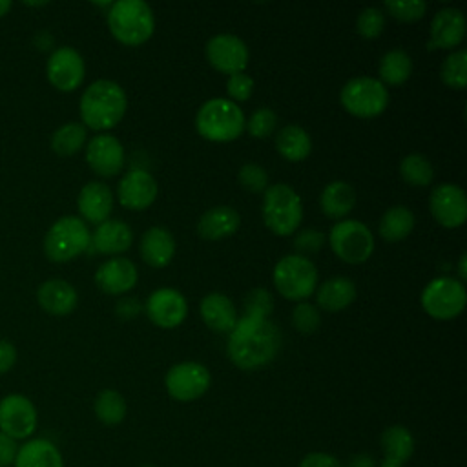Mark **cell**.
<instances>
[{
    "label": "cell",
    "mask_w": 467,
    "mask_h": 467,
    "mask_svg": "<svg viewBox=\"0 0 467 467\" xmlns=\"http://www.w3.org/2000/svg\"><path fill=\"white\" fill-rule=\"evenodd\" d=\"M175 255V239L164 226H151L140 239V257L153 268H162Z\"/></svg>",
    "instance_id": "obj_25"
},
{
    "label": "cell",
    "mask_w": 467,
    "mask_h": 467,
    "mask_svg": "<svg viewBox=\"0 0 467 467\" xmlns=\"http://www.w3.org/2000/svg\"><path fill=\"white\" fill-rule=\"evenodd\" d=\"M458 275H460L458 281L467 279V255L465 254H462V257L458 261Z\"/></svg>",
    "instance_id": "obj_50"
},
{
    "label": "cell",
    "mask_w": 467,
    "mask_h": 467,
    "mask_svg": "<svg viewBox=\"0 0 467 467\" xmlns=\"http://www.w3.org/2000/svg\"><path fill=\"white\" fill-rule=\"evenodd\" d=\"M385 27V15L378 9V7H365L359 15H358V20H356V29L358 33L367 38V40H372L376 36L381 35Z\"/></svg>",
    "instance_id": "obj_38"
},
{
    "label": "cell",
    "mask_w": 467,
    "mask_h": 467,
    "mask_svg": "<svg viewBox=\"0 0 467 467\" xmlns=\"http://www.w3.org/2000/svg\"><path fill=\"white\" fill-rule=\"evenodd\" d=\"M241 217L232 206H213L204 212L197 223V234L208 241H219L237 232Z\"/></svg>",
    "instance_id": "obj_24"
},
{
    "label": "cell",
    "mask_w": 467,
    "mask_h": 467,
    "mask_svg": "<svg viewBox=\"0 0 467 467\" xmlns=\"http://www.w3.org/2000/svg\"><path fill=\"white\" fill-rule=\"evenodd\" d=\"M38 416L33 401L22 394H9L0 401V432L16 440H26L36 431Z\"/></svg>",
    "instance_id": "obj_12"
},
{
    "label": "cell",
    "mask_w": 467,
    "mask_h": 467,
    "mask_svg": "<svg viewBox=\"0 0 467 467\" xmlns=\"http://www.w3.org/2000/svg\"><path fill=\"white\" fill-rule=\"evenodd\" d=\"M150 321L161 328H173L186 319L188 303L175 288H157L146 301Z\"/></svg>",
    "instance_id": "obj_16"
},
{
    "label": "cell",
    "mask_w": 467,
    "mask_h": 467,
    "mask_svg": "<svg viewBox=\"0 0 467 467\" xmlns=\"http://www.w3.org/2000/svg\"><path fill=\"white\" fill-rule=\"evenodd\" d=\"M108 27L120 44L140 46L153 35L155 18L146 2L119 0L109 5Z\"/></svg>",
    "instance_id": "obj_4"
},
{
    "label": "cell",
    "mask_w": 467,
    "mask_h": 467,
    "mask_svg": "<svg viewBox=\"0 0 467 467\" xmlns=\"http://www.w3.org/2000/svg\"><path fill=\"white\" fill-rule=\"evenodd\" d=\"M36 301L51 316H66L75 310L77 290L64 279H47L36 290Z\"/></svg>",
    "instance_id": "obj_23"
},
{
    "label": "cell",
    "mask_w": 467,
    "mask_h": 467,
    "mask_svg": "<svg viewBox=\"0 0 467 467\" xmlns=\"http://www.w3.org/2000/svg\"><path fill=\"white\" fill-rule=\"evenodd\" d=\"M91 234L86 223L75 215L57 219L44 237V252L53 263H66L89 246Z\"/></svg>",
    "instance_id": "obj_6"
},
{
    "label": "cell",
    "mask_w": 467,
    "mask_h": 467,
    "mask_svg": "<svg viewBox=\"0 0 467 467\" xmlns=\"http://www.w3.org/2000/svg\"><path fill=\"white\" fill-rule=\"evenodd\" d=\"M263 219L275 235H292L303 219V202L296 190L277 182L263 192Z\"/></svg>",
    "instance_id": "obj_5"
},
{
    "label": "cell",
    "mask_w": 467,
    "mask_h": 467,
    "mask_svg": "<svg viewBox=\"0 0 467 467\" xmlns=\"http://www.w3.org/2000/svg\"><path fill=\"white\" fill-rule=\"evenodd\" d=\"M117 197L128 210H146L157 197V182L148 171L131 170L120 179Z\"/></svg>",
    "instance_id": "obj_18"
},
{
    "label": "cell",
    "mask_w": 467,
    "mask_h": 467,
    "mask_svg": "<svg viewBox=\"0 0 467 467\" xmlns=\"http://www.w3.org/2000/svg\"><path fill=\"white\" fill-rule=\"evenodd\" d=\"M93 409L99 421H102L104 425H119L126 418L128 410L124 398L113 389L100 390L95 398Z\"/></svg>",
    "instance_id": "obj_35"
},
{
    "label": "cell",
    "mask_w": 467,
    "mask_h": 467,
    "mask_svg": "<svg viewBox=\"0 0 467 467\" xmlns=\"http://www.w3.org/2000/svg\"><path fill=\"white\" fill-rule=\"evenodd\" d=\"M465 36V16L456 7L440 9L431 22V46L438 49H452Z\"/></svg>",
    "instance_id": "obj_20"
},
{
    "label": "cell",
    "mask_w": 467,
    "mask_h": 467,
    "mask_svg": "<svg viewBox=\"0 0 467 467\" xmlns=\"http://www.w3.org/2000/svg\"><path fill=\"white\" fill-rule=\"evenodd\" d=\"M89 241L100 254H120L131 246L133 232L124 221L108 219L97 226Z\"/></svg>",
    "instance_id": "obj_28"
},
{
    "label": "cell",
    "mask_w": 467,
    "mask_h": 467,
    "mask_svg": "<svg viewBox=\"0 0 467 467\" xmlns=\"http://www.w3.org/2000/svg\"><path fill=\"white\" fill-rule=\"evenodd\" d=\"M292 323L301 334H312L317 330V327L321 323L319 310L310 303H299L292 310Z\"/></svg>",
    "instance_id": "obj_42"
},
{
    "label": "cell",
    "mask_w": 467,
    "mask_h": 467,
    "mask_svg": "<svg viewBox=\"0 0 467 467\" xmlns=\"http://www.w3.org/2000/svg\"><path fill=\"white\" fill-rule=\"evenodd\" d=\"M385 9L400 22H414L423 16L427 4L421 0H387Z\"/></svg>",
    "instance_id": "obj_39"
},
{
    "label": "cell",
    "mask_w": 467,
    "mask_h": 467,
    "mask_svg": "<svg viewBox=\"0 0 467 467\" xmlns=\"http://www.w3.org/2000/svg\"><path fill=\"white\" fill-rule=\"evenodd\" d=\"M27 5H46V2H26Z\"/></svg>",
    "instance_id": "obj_52"
},
{
    "label": "cell",
    "mask_w": 467,
    "mask_h": 467,
    "mask_svg": "<svg viewBox=\"0 0 467 467\" xmlns=\"http://www.w3.org/2000/svg\"><path fill=\"white\" fill-rule=\"evenodd\" d=\"M77 206L80 215L95 224H100L108 221L111 210H113V193L108 184L93 181L88 182L77 199Z\"/></svg>",
    "instance_id": "obj_21"
},
{
    "label": "cell",
    "mask_w": 467,
    "mask_h": 467,
    "mask_svg": "<svg viewBox=\"0 0 467 467\" xmlns=\"http://www.w3.org/2000/svg\"><path fill=\"white\" fill-rule=\"evenodd\" d=\"M201 317L208 328L213 332H232L237 325V310L230 297H226L221 292H210L201 299L199 305Z\"/></svg>",
    "instance_id": "obj_22"
},
{
    "label": "cell",
    "mask_w": 467,
    "mask_h": 467,
    "mask_svg": "<svg viewBox=\"0 0 467 467\" xmlns=\"http://www.w3.org/2000/svg\"><path fill=\"white\" fill-rule=\"evenodd\" d=\"M272 310V297L265 288H255L246 299V314L244 316H257L266 317Z\"/></svg>",
    "instance_id": "obj_44"
},
{
    "label": "cell",
    "mask_w": 467,
    "mask_h": 467,
    "mask_svg": "<svg viewBox=\"0 0 467 467\" xmlns=\"http://www.w3.org/2000/svg\"><path fill=\"white\" fill-rule=\"evenodd\" d=\"M210 372L197 361H182L173 365L164 378L168 394L177 401H193L210 387Z\"/></svg>",
    "instance_id": "obj_11"
},
{
    "label": "cell",
    "mask_w": 467,
    "mask_h": 467,
    "mask_svg": "<svg viewBox=\"0 0 467 467\" xmlns=\"http://www.w3.org/2000/svg\"><path fill=\"white\" fill-rule=\"evenodd\" d=\"M275 126H277V115L270 108H259L250 115L248 124L244 128H248V133L252 137L263 139V137H268L275 130Z\"/></svg>",
    "instance_id": "obj_41"
},
{
    "label": "cell",
    "mask_w": 467,
    "mask_h": 467,
    "mask_svg": "<svg viewBox=\"0 0 467 467\" xmlns=\"http://www.w3.org/2000/svg\"><path fill=\"white\" fill-rule=\"evenodd\" d=\"M226 91L232 99V102H243V100H248L252 91H254V80L252 77H248L246 73H234L228 77V82H226Z\"/></svg>",
    "instance_id": "obj_43"
},
{
    "label": "cell",
    "mask_w": 467,
    "mask_h": 467,
    "mask_svg": "<svg viewBox=\"0 0 467 467\" xmlns=\"http://www.w3.org/2000/svg\"><path fill=\"white\" fill-rule=\"evenodd\" d=\"M378 228H379V235L385 241H390V243L401 241L414 228V213L405 206H392L383 213Z\"/></svg>",
    "instance_id": "obj_33"
},
{
    "label": "cell",
    "mask_w": 467,
    "mask_h": 467,
    "mask_svg": "<svg viewBox=\"0 0 467 467\" xmlns=\"http://www.w3.org/2000/svg\"><path fill=\"white\" fill-rule=\"evenodd\" d=\"M97 286L109 296L130 292L137 283V268L126 257H113L102 263L95 272Z\"/></svg>",
    "instance_id": "obj_19"
},
{
    "label": "cell",
    "mask_w": 467,
    "mask_h": 467,
    "mask_svg": "<svg viewBox=\"0 0 467 467\" xmlns=\"http://www.w3.org/2000/svg\"><path fill=\"white\" fill-rule=\"evenodd\" d=\"M18 445L13 438L5 436L4 432H0V467H7L15 462Z\"/></svg>",
    "instance_id": "obj_47"
},
{
    "label": "cell",
    "mask_w": 467,
    "mask_h": 467,
    "mask_svg": "<svg viewBox=\"0 0 467 467\" xmlns=\"http://www.w3.org/2000/svg\"><path fill=\"white\" fill-rule=\"evenodd\" d=\"M239 182L244 190L252 192V193H261L268 188V175H266V170L259 164H254V162H248V164H243L239 173Z\"/></svg>",
    "instance_id": "obj_40"
},
{
    "label": "cell",
    "mask_w": 467,
    "mask_h": 467,
    "mask_svg": "<svg viewBox=\"0 0 467 467\" xmlns=\"http://www.w3.org/2000/svg\"><path fill=\"white\" fill-rule=\"evenodd\" d=\"M294 243H296V248L299 252H316L321 246V243H323V235H321V232L310 228V230H303L296 237Z\"/></svg>",
    "instance_id": "obj_45"
},
{
    "label": "cell",
    "mask_w": 467,
    "mask_h": 467,
    "mask_svg": "<svg viewBox=\"0 0 467 467\" xmlns=\"http://www.w3.org/2000/svg\"><path fill=\"white\" fill-rule=\"evenodd\" d=\"M440 77L449 88L463 89L467 86V51L458 49L451 53L441 64Z\"/></svg>",
    "instance_id": "obj_37"
},
{
    "label": "cell",
    "mask_w": 467,
    "mask_h": 467,
    "mask_svg": "<svg viewBox=\"0 0 467 467\" xmlns=\"http://www.w3.org/2000/svg\"><path fill=\"white\" fill-rule=\"evenodd\" d=\"M299 467H343L339 460L327 452H308L303 456Z\"/></svg>",
    "instance_id": "obj_46"
},
{
    "label": "cell",
    "mask_w": 467,
    "mask_h": 467,
    "mask_svg": "<svg viewBox=\"0 0 467 467\" xmlns=\"http://www.w3.org/2000/svg\"><path fill=\"white\" fill-rule=\"evenodd\" d=\"M13 465L15 467H64V460L58 447L53 441L46 438H35L18 447Z\"/></svg>",
    "instance_id": "obj_26"
},
{
    "label": "cell",
    "mask_w": 467,
    "mask_h": 467,
    "mask_svg": "<svg viewBox=\"0 0 467 467\" xmlns=\"http://www.w3.org/2000/svg\"><path fill=\"white\" fill-rule=\"evenodd\" d=\"M206 58L208 62L221 73H241L250 58L246 44L230 33L215 35L206 44Z\"/></svg>",
    "instance_id": "obj_14"
},
{
    "label": "cell",
    "mask_w": 467,
    "mask_h": 467,
    "mask_svg": "<svg viewBox=\"0 0 467 467\" xmlns=\"http://www.w3.org/2000/svg\"><path fill=\"white\" fill-rule=\"evenodd\" d=\"M86 137H88V131L84 124L67 122L58 130H55V133L51 135V150L62 157L73 155L84 146Z\"/></svg>",
    "instance_id": "obj_34"
},
{
    "label": "cell",
    "mask_w": 467,
    "mask_h": 467,
    "mask_svg": "<svg viewBox=\"0 0 467 467\" xmlns=\"http://www.w3.org/2000/svg\"><path fill=\"white\" fill-rule=\"evenodd\" d=\"M385 458L379 467H403L414 452V438L403 425H390L381 434Z\"/></svg>",
    "instance_id": "obj_27"
},
{
    "label": "cell",
    "mask_w": 467,
    "mask_h": 467,
    "mask_svg": "<svg viewBox=\"0 0 467 467\" xmlns=\"http://www.w3.org/2000/svg\"><path fill=\"white\" fill-rule=\"evenodd\" d=\"M11 2L9 0H0V16H4V15H7V11L11 9Z\"/></svg>",
    "instance_id": "obj_51"
},
{
    "label": "cell",
    "mask_w": 467,
    "mask_h": 467,
    "mask_svg": "<svg viewBox=\"0 0 467 467\" xmlns=\"http://www.w3.org/2000/svg\"><path fill=\"white\" fill-rule=\"evenodd\" d=\"M354 204H356L354 188L343 181H334L327 184L319 197V206L323 213L330 219L345 217L347 213H350Z\"/></svg>",
    "instance_id": "obj_30"
},
{
    "label": "cell",
    "mask_w": 467,
    "mask_h": 467,
    "mask_svg": "<svg viewBox=\"0 0 467 467\" xmlns=\"http://www.w3.org/2000/svg\"><path fill=\"white\" fill-rule=\"evenodd\" d=\"M423 310L440 321L456 317L467 301V292L462 281L454 277H436L421 292Z\"/></svg>",
    "instance_id": "obj_10"
},
{
    "label": "cell",
    "mask_w": 467,
    "mask_h": 467,
    "mask_svg": "<svg viewBox=\"0 0 467 467\" xmlns=\"http://www.w3.org/2000/svg\"><path fill=\"white\" fill-rule=\"evenodd\" d=\"M243 109L230 99H210L195 115V130L212 142H230L244 131Z\"/></svg>",
    "instance_id": "obj_3"
},
{
    "label": "cell",
    "mask_w": 467,
    "mask_h": 467,
    "mask_svg": "<svg viewBox=\"0 0 467 467\" xmlns=\"http://www.w3.org/2000/svg\"><path fill=\"white\" fill-rule=\"evenodd\" d=\"M429 208L432 217L445 228H456L467 219V197L458 184H440L431 192Z\"/></svg>",
    "instance_id": "obj_15"
},
{
    "label": "cell",
    "mask_w": 467,
    "mask_h": 467,
    "mask_svg": "<svg viewBox=\"0 0 467 467\" xmlns=\"http://www.w3.org/2000/svg\"><path fill=\"white\" fill-rule=\"evenodd\" d=\"M275 148L281 157L292 162H299L308 157L312 150V140L310 135L306 133L305 128L297 124H288L279 130L275 137Z\"/></svg>",
    "instance_id": "obj_31"
},
{
    "label": "cell",
    "mask_w": 467,
    "mask_h": 467,
    "mask_svg": "<svg viewBox=\"0 0 467 467\" xmlns=\"http://www.w3.org/2000/svg\"><path fill=\"white\" fill-rule=\"evenodd\" d=\"M400 175L410 186H427L434 179V168L425 155L410 153L401 159Z\"/></svg>",
    "instance_id": "obj_36"
},
{
    "label": "cell",
    "mask_w": 467,
    "mask_h": 467,
    "mask_svg": "<svg viewBox=\"0 0 467 467\" xmlns=\"http://www.w3.org/2000/svg\"><path fill=\"white\" fill-rule=\"evenodd\" d=\"M140 467H155V465H140Z\"/></svg>",
    "instance_id": "obj_53"
},
{
    "label": "cell",
    "mask_w": 467,
    "mask_h": 467,
    "mask_svg": "<svg viewBox=\"0 0 467 467\" xmlns=\"http://www.w3.org/2000/svg\"><path fill=\"white\" fill-rule=\"evenodd\" d=\"M16 361V348L13 343L0 339V374L7 372L13 368Z\"/></svg>",
    "instance_id": "obj_48"
},
{
    "label": "cell",
    "mask_w": 467,
    "mask_h": 467,
    "mask_svg": "<svg viewBox=\"0 0 467 467\" xmlns=\"http://www.w3.org/2000/svg\"><path fill=\"white\" fill-rule=\"evenodd\" d=\"M347 467H376V462L370 454H356L348 460Z\"/></svg>",
    "instance_id": "obj_49"
},
{
    "label": "cell",
    "mask_w": 467,
    "mask_h": 467,
    "mask_svg": "<svg viewBox=\"0 0 467 467\" xmlns=\"http://www.w3.org/2000/svg\"><path fill=\"white\" fill-rule=\"evenodd\" d=\"M126 93L113 80H95L80 97L82 122L91 130H109L117 126L126 113Z\"/></svg>",
    "instance_id": "obj_2"
},
{
    "label": "cell",
    "mask_w": 467,
    "mask_h": 467,
    "mask_svg": "<svg viewBox=\"0 0 467 467\" xmlns=\"http://www.w3.org/2000/svg\"><path fill=\"white\" fill-rule=\"evenodd\" d=\"M281 332L266 317L244 316L230 332L226 352L230 361L243 370L268 365L279 352Z\"/></svg>",
    "instance_id": "obj_1"
},
{
    "label": "cell",
    "mask_w": 467,
    "mask_h": 467,
    "mask_svg": "<svg viewBox=\"0 0 467 467\" xmlns=\"http://www.w3.org/2000/svg\"><path fill=\"white\" fill-rule=\"evenodd\" d=\"M343 108L358 119H374L389 104L387 88L374 77L350 78L339 93Z\"/></svg>",
    "instance_id": "obj_8"
},
{
    "label": "cell",
    "mask_w": 467,
    "mask_h": 467,
    "mask_svg": "<svg viewBox=\"0 0 467 467\" xmlns=\"http://www.w3.org/2000/svg\"><path fill=\"white\" fill-rule=\"evenodd\" d=\"M274 286L283 297L303 301L316 292L317 270L303 254L285 255L274 268Z\"/></svg>",
    "instance_id": "obj_7"
},
{
    "label": "cell",
    "mask_w": 467,
    "mask_h": 467,
    "mask_svg": "<svg viewBox=\"0 0 467 467\" xmlns=\"http://www.w3.org/2000/svg\"><path fill=\"white\" fill-rule=\"evenodd\" d=\"M88 166L102 177L117 175L124 166V148L113 135H95L86 148Z\"/></svg>",
    "instance_id": "obj_17"
},
{
    "label": "cell",
    "mask_w": 467,
    "mask_h": 467,
    "mask_svg": "<svg viewBox=\"0 0 467 467\" xmlns=\"http://www.w3.org/2000/svg\"><path fill=\"white\" fill-rule=\"evenodd\" d=\"M412 73V60L403 49H390L379 60V82L385 86H400Z\"/></svg>",
    "instance_id": "obj_32"
},
{
    "label": "cell",
    "mask_w": 467,
    "mask_h": 467,
    "mask_svg": "<svg viewBox=\"0 0 467 467\" xmlns=\"http://www.w3.org/2000/svg\"><path fill=\"white\" fill-rule=\"evenodd\" d=\"M330 248L345 263H365L374 250L372 232L359 221L345 219L330 228Z\"/></svg>",
    "instance_id": "obj_9"
},
{
    "label": "cell",
    "mask_w": 467,
    "mask_h": 467,
    "mask_svg": "<svg viewBox=\"0 0 467 467\" xmlns=\"http://www.w3.org/2000/svg\"><path fill=\"white\" fill-rule=\"evenodd\" d=\"M86 66L80 53L73 47H58L55 49L46 64V75L53 88L58 91H73L84 80Z\"/></svg>",
    "instance_id": "obj_13"
},
{
    "label": "cell",
    "mask_w": 467,
    "mask_h": 467,
    "mask_svg": "<svg viewBox=\"0 0 467 467\" xmlns=\"http://www.w3.org/2000/svg\"><path fill=\"white\" fill-rule=\"evenodd\" d=\"M356 297V286L348 277L336 275L321 283L316 290L317 305L328 312H339L347 308Z\"/></svg>",
    "instance_id": "obj_29"
}]
</instances>
